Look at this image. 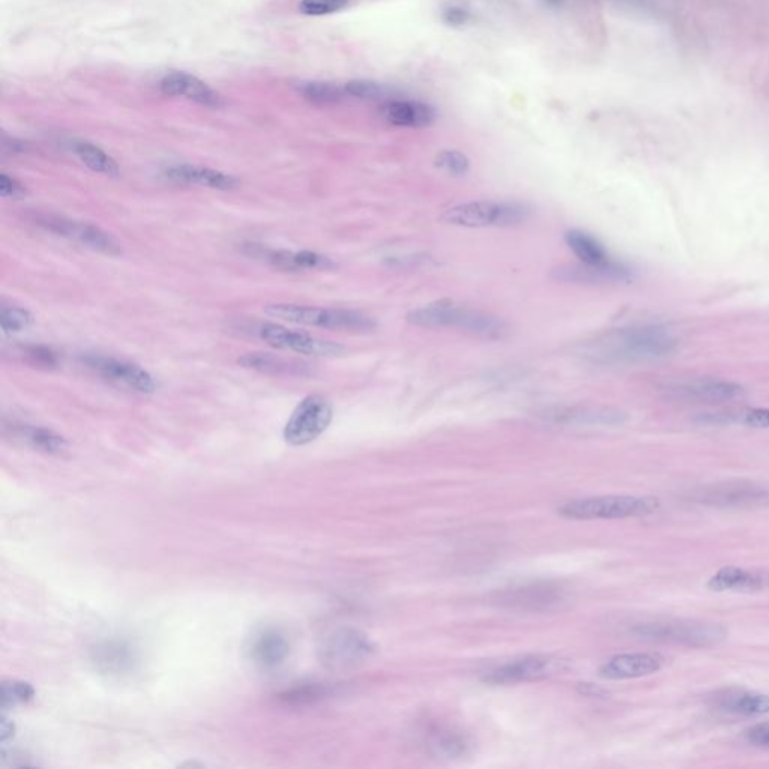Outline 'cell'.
Wrapping results in <instances>:
<instances>
[{"label":"cell","instance_id":"cell-1","mask_svg":"<svg viewBox=\"0 0 769 769\" xmlns=\"http://www.w3.org/2000/svg\"><path fill=\"white\" fill-rule=\"evenodd\" d=\"M678 335L664 325L639 323L598 338L588 355L603 364H636L669 358L679 350Z\"/></svg>","mask_w":769,"mask_h":769},{"label":"cell","instance_id":"cell-2","mask_svg":"<svg viewBox=\"0 0 769 769\" xmlns=\"http://www.w3.org/2000/svg\"><path fill=\"white\" fill-rule=\"evenodd\" d=\"M408 322L421 328L460 329L484 338H501L507 332V325L499 317L462 307L448 299L415 308L408 314Z\"/></svg>","mask_w":769,"mask_h":769},{"label":"cell","instance_id":"cell-3","mask_svg":"<svg viewBox=\"0 0 769 769\" xmlns=\"http://www.w3.org/2000/svg\"><path fill=\"white\" fill-rule=\"evenodd\" d=\"M265 313L274 319L295 325L313 326V328L331 329V331L368 332L376 328L371 317L359 311L346 308L314 307L302 304H269Z\"/></svg>","mask_w":769,"mask_h":769},{"label":"cell","instance_id":"cell-4","mask_svg":"<svg viewBox=\"0 0 769 769\" xmlns=\"http://www.w3.org/2000/svg\"><path fill=\"white\" fill-rule=\"evenodd\" d=\"M531 206L522 202H478L460 203L445 211L442 221L451 226L484 229V227H510L523 223L531 215Z\"/></svg>","mask_w":769,"mask_h":769},{"label":"cell","instance_id":"cell-5","mask_svg":"<svg viewBox=\"0 0 769 769\" xmlns=\"http://www.w3.org/2000/svg\"><path fill=\"white\" fill-rule=\"evenodd\" d=\"M661 393L672 400L685 403H730L747 396L741 383L720 377H676L661 385Z\"/></svg>","mask_w":769,"mask_h":769},{"label":"cell","instance_id":"cell-6","mask_svg":"<svg viewBox=\"0 0 769 769\" xmlns=\"http://www.w3.org/2000/svg\"><path fill=\"white\" fill-rule=\"evenodd\" d=\"M657 507V502L651 498L597 496L568 502L559 510V514L573 520H616L645 516L657 510Z\"/></svg>","mask_w":769,"mask_h":769},{"label":"cell","instance_id":"cell-7","mask_svg":"<svg viewBox=\"0 0 769 769\" xmlns=\"http://www.w3.org/2000/svg\"><path fill=\"white\" fill-rule=\"evenodd\" d=\"M634 634L652 642L669 643V645L690 646V648H706L714 646L726 639V628L718 624H705L694 621H661L649 622L634 628Z\"/></svg>","mask_w":769,"mask_h":769},{"label":"cell","instance_id":"cell-8","mask_svg":"<svg viewBox=\"0 0 769 769\" xmlns=\"http://www.w3.org/2000/svg\"><path fill=\"white\" fill-rule=\"evenodd\" d=\"M334 409L326 397L311 394L296 406L287 420L283 438L292 447H302L316 441L332 423Z\"/></svg>","mask_w":769,"mask_h":769},{"label":"cell","instance_id":"cell-9","mask_svg":"<svg viewBox=\"0 0 769 769\" xmlns=\"http://www.w3.org/2000/svg\"><path fill=\"white\" fill-rule=\"evenodd\" d=\"M254 334L274 349L299 353V355L334 358L346 352V347L341 346L340 343L314 337L308 332L295 331L278 323H259L254 328Z\"/></svg>","mask_w":769,"mask_h":769},{"label":"cell","instance_id":"cell-10","mask_svg":"<svg viewBox=\"0 0 769 769\" xmlns=\"http://www.w3.org/2000/svg\"><path fill=\"white\" fill-rule=\"evenodd\" d=\"M37 224L46 232L53 233L59 238L67 241L76 242L88 250L95 253L106 254V256H119L121 254V245L106 230L95 224L86 223V221L71 220L59 215H41L37 218Z\"/></svg>","mask_w":769,"mask_h":769},{"label":"cell","instance_id":"cell-11","mask_svg":"<svg viewBox=\"0 0 769 769\" xmlns=\"http://www.w3.org/2000/svg\"><path fill=\"white\" fill-rule=\"evenodd\" d=\"M374 652L376 646L367 634L353 628H341L326 637L320 648V658L329 669H350L370 660Z\"/></svg>","mask_w":769,"mask_h":769},{"label":"cell","instance_id":"cell-12","mask_svg":"<svg viewBox=\"0 0 769 769\" xmlns=\"http://www.w3.org/2000/svg\"><path fill=\"white\" fill-rule=\"evenodd\" d=\"M82 362L103 379L130 388L136 393L154 394L157 391L155 377L136 362L104 355H85Z\"/></svg>","mask_w":769,"mask_h":769},{"label":"cell","instance_id":"cell-13","mask_svg":"<svg viewBox=\"0 0 769 769\" xmlns=\"http://www.w3.org/2000/svg\"><path fill=\"white\" fill-rule=\"evenodd\" d=\"M567 661L562 658L547 657V655H532L510 661L489 670L484 675V682L495 685L517 684V682L540 681L549 676L567 670Z\"/></svg>","mask_w":769,"mask_h":769},{"label":"cell","instance_id":"cell-14","mask_svg":"<svg viewBox=\"0 0 769 769\" xmlns=\"http://www.w3.org/2000/svg\"><path fill=\"white\" fill-rule=\"evenodd\" d=\"M696 501L718 508L763 507L769 505V487L751 481L715 484L700 490Z\"/></svg>","mask_w":769,"mask_h":769},{"label":"cell","instance_id":"cell-15","mask_svg":"<svg viewBox=\"0 0 769 769\" xmlns=\"http://www.w3.org/2000/svg\"><path fill=\"white\" fill-rule=\"evenodd\" d=\"M244 253L283 272L329 271L337 266L328 256L310 250H275L263 245L248 244L244 247Z\"/></svg>","mask_w":769,"mask_h":769},{"label":"cell","instance_id":"cell-16","mask_svg":"<svg viewBox=\"0 0 769 769\" xmlns=\"http://www.w3.org/2000/svg\"><path fill=\"white\" fill-rule=\"evenodd\" d=\"M565 244L568 245L574 256L579 259L582 265L591 266V268L606 269V271L615 272L624 281H630L633 278V272L624 263L618 262L610 256L603 244L598 241L591 233L583 230H568L565 233Z\"/></svg>","mask_w":769,"mask_h":769},{"label":"cell","instance_id":"cell-17","mask_svg":"<svg viewBox=\"0 0 769 769\" xmlns=\"http://www.w3.org/2000/svg\"><path fill=\"white\" fill-rule=\"evenodd\" d=\"M163 178L181 187H202L214 191H232L239 187V179L230 173L196 164H172L163 170Z\"/></svg>","mask_w":769,"mask_h":769},{"label":"cell","instance_id":"cell-18","mask_svg":"<svg viewBox=\"0 0 769 769\" xmlns=\"http://www.w3.org/2000/svg\"><path fill=\"white\" fill-rule=\"evenodd\" d=\"M161 94L166 97H182L208 109H220L223 97L199 77L185 71H172L160 82Z\"/></svg>","mask_w":769,"mask_h":769},{"label":"cell","instance_id":"cell-19","mask_svg":"<svg viewBox=\"0 0 769 769\" xmlns=\"http://www.w3.org/2000/svg\"><path fill=\"white\" fill-rule=\"evenodd\" d=\"M91 660L106 675H125L139 663L137 649L127 640H104L91 649Z\"/></svg>","mask_w":769,"mask_h":769},{"label":"cell","instance_id":"cell-20","mask_svg":"<svg viewBox=\"0 0 769 769\" xmlns=\"http://www.w3.org/2000/svg\"><path fill=\"white\" fill-rule=\"evenodd\" d=\"M661 666H663V657L658 654H648V652L619 654L609 658L600 667V676L610 681L643 678L658 672Z\"/></svg>","mask_w":769,"mask_h":769},{"label":"cell","instance_id":"cell-21","mask_svg":"<svg viewBox=\"0 0 769 769\" xmlns=\"http://www.w3.org/2000/svg\"><path fill=\"white\" fill-rule=\"evenodd\" d=\"M380 115L388 124L400 128H426L436 121V110L430 104L403 98L383 103Z\"/></svg>","mask_w":769,"mask_h":769},{"label":"cell","instance_id":"cell-22","mask_svg":"<svg viewBox=\"0 0 769 769\" xmlns=\"http://www.w3.org/2000/svg\"><path fill=\"white\" fill-rule=\"evenodd\" d=\"M564 600L561 589L550 583H534L522 588L508 589L499 597L502 604L520 610H549Z\"/></svg>","mask_w":769,"mask_h":769},{"label":"cell","instance_id":"cell-23","mask_svg":"<svg viewBox=\"0 0 769 769\" xmlns=\"http://www.w3.org/2000/svg\"><path fill=\"white\" fill-rule=\"evenodd\" d=\"M289 654L290 645L286 636L275 628L260 631L251 642V660L263 670H275L283 666Z\"/></svg>","mask_w":769,"mask_h":769},{"label":"cell","instance_id":"cell-24","mask_svg":"<svg viewBox=\"0 0 769 769\" xmlns=\"http://www.w3.org/2000/svg\"><path fill=\"white\" fill-rule=\"evenodd\" d=\"M769 585V576L739 567H723L708 580L706 586L715 592L759 591Z\"/></svg>","mask_w":769,"mask_h":769},{"label":"cell","instance_id":"cell-25","mask_svg":"<svg viewBox=\"0 0 769 769\" xmlns=\"http://www.w3.org/2000/svg\"><path fill=\"white\" fill-rule=\"evenodd\" d=\"M238 364L247 370L274 374V376H305L310 370V365L305 362L293 361V359H286L268 352L245 353L239 356Z\"/></svg>","mask_w":769,"mask_h":769},{"label":"cell","instance_id":"cell-26","mask_svg":"<svg viewBox=\"0 0 769 769\" xmlns=\"http://www.w3.org/2000/svg\"><path fill=\"white\" fill-rule=\"evenodd\" d=\"M718 709L744 717H760L769 714V694L753 691H730L717 700Z\"/></svg>","mask_w":769,"mask_h":769},{"label":"cell","instance_id":"cell-27","mask_svg":"<svg viewBox=\"0 0 769 769\" xmlns=\"http://www.w3.org/2000/svg\"><path fill=\"white\" fill-rule=\"evenodd\" d=\"M705 424H738L751 429H769V408H733L708 412L699 418Z\"/></svg>","mask_w":769,"mask_h":769},{"label":"cell","instance_id":"cell-28","mask_svg":"<svg viewBox=\"0 0 769 769\" xmlns=\"http://www.w3.org/2000/svg\"><path fill=\"white\" fill-rule=\"evenodd\" d=\"M71 151L79 158L83 166L88 167L94 173L107 176V178H119L121 167L115 158L110 157L104 149L88 140H73Z\"/></svg>","mask_w":769,"mask_h":769},{"label":"cell","instance_id":"cell-29","mask_svg":"<svg viewBox=\"0 0 769 769\" xmlns=\"http://www.w3.org/2000/svg\"><path fill=\"white\" fill-rule=\"evenodd\" d=\"M549 417L561 423L595 424V426H615L625 421L624 412L612 408L565 409Z\"/></svg>","mask_w":769,"mask_h":769},{"label":"cell","instance_id":"cell-30","mask_svg":"<svg viewBox=\"0 0 769 769\" xmlns=\"http://www.w3.org/2000/svg\"><path fill=\"white\" fill-rule=\"evenodd\" d=\"M17 435L28 442L35 450L47 454H62L67 450L68 442L53 430L38 426H20Z\"/></svg>","mask_w":769,"mask_h":769},{"label":"cell","instance_id":"cell-31","mask_svg":"<svg viewBox=\"0 0 769 769\" xmlns=\"http://www.w3.org/2000/svg\"><path fill=\"white\" fill-rule=\"evenodd\" d=\"M296 91L302 98L316 106H332V104L341 103L347 97L344 88L326 82H301L296 85Z\"/></svg>","mask_w":769,"mask_h":769},{"label":"cell","instance_id":"cell-32","mask_svg":"<svg viewBox=\"0 0 769 769\" xmlns=\"http://www.w3.org/2000/svg\"><path fill=\"white\" fill-rule=\"evenodd\" d=\"M347 97L356 98L361 101H377V103H387V101L396 100L397 92L390 86L382 83L373 82V80H352L343 86Z\"/></svg>","mask_w":769,"mask_h":769},{"label":"cell","instance_id":"cell-33","mask_svg":"<svg viewBox=\"0 0 769 769\" xmlns=\"http://www.w3.org/2000/svg\"><path fill=\"white\" fill-rule=\"evenodd\" d=\"M469 747L471 744H469L468 739L460 733L454 732L438 733V735L433 736L432 742H430L433 754L447 757V759L465 756L468 754Z\"/></svg>","mask_w":769,"mask_h":769},{"label":"cell","instance_id":"cell-34","mask_svg":"<svg viewBox=\"0 0 769 769\" xmlns=\"http://www.w3.org/2000/svg\"><path fill=\"white\" fill-rule=\"evenodd\" d=\"M35 316L28 308L16 307V305H2L0 307V329L4 334H19L34 326Z\"/></svg>","mask_w":769,"mask_h":769},{"label":"cell","instance_id":"cell-35","mask_svg":"<svg viewBox=\"0 0 769 769\" xmlns=\"http://www.w3.org/2000/svg\"><path fill=\"white\" fill-rule=\"evenodd\" d=\"M436 167L447 172L448 175L465 176L471 169V161L463 152L454 149H445L436 155Z\"/></svg>","mask_w":769,"mask_h":769},{"label":"cell","instance_id":"cell-36","mask_svg":"<svg viewBox=\"0 0 769 769\" xmlns=\"http://www.w3.org/2000/svg\"><path fill=\"white\" fill-rule=\"evenodd\" d=\"M347 4L349 0H301L299 13L310 17L329 16L344 10Z\"/></svg>","mask_w":769,"mask_h":769},{"label":"cell","instance_id":"cell-37","mask_svg":"<svg viewBox=\"0 0 769 769\" xmlns=\"http://www.w3.org/2000/svg\"><path fill=\"white\" fill-rule=\"evenodd\" d=\"M35 690L28 682H5L2 685V706L7 708L8 705H19V703H26L29 700L34 699Z\"/></svg>","mask_w":769,"mask_h":769},{"label":"cell","instance_id":"cell-38","mask_svg":"<svg viewBox=\"0 0 769 769\" xmlns=\"http://www.w3.org/2000/svg\"><path fill=\"white\" fill-rule=\"evenodd\" d=\"M26 358L34 365L43 368H56L59 365V355L46 344H29L23 347Z\"/></svg>","mask_w":769,"mask_h":769},{"label":"cell","instance_id":"cell-39","mask_svg":"<svg viewBox=\"0 0 769 769\" xmlns=\"http://www.w3.org/2000/svg\"><path fill=\"white\" fill-rule=\"evenodd\" d=\"M329 688L322 684L302 685V687L293 688L284 694L287 702H311V700L322 699L328 696Z\"/></svg>","mask_w":769,"mask_h":769},{"label":"cell","instance_id":"cell-40","mask_svg":"<svg viewBox=\"0 0 769 769\" xmlns=\"http://www.w3.org/2000/svg\"><path fill=\"white\" fill-rule=\"evenodd\" d=\"M29 191L19 179L7 173H0V197L2 199L20 200L28 197Z\"/></svg>","mask_w":769,"mask_h":769},{"label":"cell","instance_id":"cell-41","mask_svg":"<svg viewBox=\"0 0 769 769\" xmlns=\"http://www.w3.org/2000/svg\"><path fill=\"white\" fill-rule=\"evenodd\" d=\"M444 22L448 26H454V28H460V26L468 25L471 22V14L468 11L459 7H451L444 11Z\"/></svg>","mask_w":769,"mask_h":769},{"label":"cell","instance_id":"cell-42","mask_svg":"<svg viewBox=\"0 0 769 769\" xmlns=\"http://www.w3.org/2000/svg\"><path fill=\"white\" fill-rule=\"evenodd\" d=\"M747 738L751 744L769 748V726L763 724V726L753 727V729L748 730Z\"/></svg>","mask_w":769,"mask_h":769},{"label":"cell","instance_id":"cell-43","mask_svg":"<svg viewBox=\"0 0 769 769\" xmlns=\"http://www.w3.org/2000/svg\"><path fill=\"white\" fill-rule=\"evenodd\" d=\"M2 149H4L5 154H25L28 151V143L16 139V137L4 136L2 137Z\"/></svg>","mask_w":769,"mask_h":769},{"label":"cell","instance_id":"cell-44","mask_svg":"<svg viewBox=\"0 0 769 769\" xmlns=\"http://www.w3.org/2000/svg\"><path fill=\"white\" fill-rule=\"evenodd\" d=\"M14 732V726L13 723H10V721L5 720V718H2V723H0V739H2V742L7 741L10 736H13Z\"/></svg>","mask_w":769,"mask_h":769},{"label":"cell","instance_id":"cell-45","mask_svg":"<svg viewBox=\"0 0 769 769\" xmlns=\"http://www.w3.org/2000/svg\"><path fill=\"white\" fill-rule=\"evenodd\" d=\"M582 693L588 694V696L592 697H603L604 694H606V691L603 690V688L595 687V685L592 684H582Z\"/></svg>","mask_w":769,"mask_h":769},{"label":"cell","instance_id":"cell-46","mask_svg":"<svg viewBox=\"0 0 769 769\" xmlns=\"http://www.w3.org/2000/svg\"><path fill=\"white\" fill-rule=\"evenodd\" d=\"M550 7H559L562 4V0H544Z\"/></svg>","mask_w":769,"mask_h":769}]
</instances>
